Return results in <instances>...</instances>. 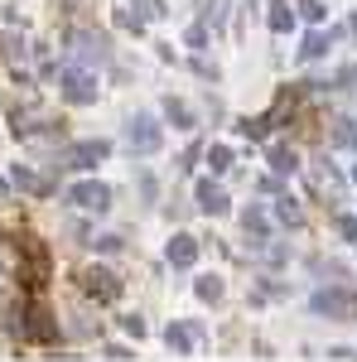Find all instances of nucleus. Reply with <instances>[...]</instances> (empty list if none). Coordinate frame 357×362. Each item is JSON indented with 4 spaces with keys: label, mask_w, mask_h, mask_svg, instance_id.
<instances>
[{
    "label": "nucleus",
    "mask_w": 357,
    "mask_h": 362,
    "mask_svg": "<svg viewBox=\"0 0 357 362\" xmlns=\"http://www.w3.org/2000/svg\"><path fill=\"white\" fill-rule=\"evenodd\" d=\"M116 25H121V29H131V34H145V25H150V20L140 15L136 5H121V10H116Z\"/></svg>",
    "instance_id": "21"
},
{
    "label": "nucleus",
    "mask_w": 357,
    "mask_h": 362,
    "mask_svg": "<svg viewBox=\"0 0 357 362\" xmlns=\"http://www.w3.org/2000/svg\"><path fill=\"white\" fill-rule=\"evenodd\" d=\"M324 54H329V34H324V29H309L304 44H300V58H304V63H314V58H324Z\"/></svg>",
    "instance_id": "17"
},
{
    "label": "nucleus",
    "mask_w": 357,
    "mask_h": 362,
    "mask_svg": "<svg viewBox=\"0 0 357 362\" xmlns=\"http://www.w3.org/2000/svg\"><path fill=\"white\" fill-rule=\"evenodd\" d=\"M333 232L343 242H357V213H333Z\"/></svg>",
    "instance_id": "27"
},
{
    "label": "nucleus",
    "mask_w": 357,
    "mask_h": 362,
    "mask_svg": "<svg viewBox=\"0 0 357 362\" xmlns=\"http://www.w3.org/2000/svg\"><path fill=\"white\" fill-rule=\"evenodd\" d=\"M121 329H126L131 338H140L145 334V319H140V314H121Z\"/></svg>",
    "instance_id": "31"
},
{
    "label": "nucleus",
    "mask_w": 357,
    "mask_h": 362,
    "mask_svg": "<svg viewBox=\"0 0 357 362\" xmlns=\"http://www.w3.org/2000/svg\"><path fill=\"white\" fill-rule=\"evenodd\" d=\"M193 290H198V300L218 305V300H222V276H198V280H193Z\"/></svg>",
    "instance_id": "22"
},
{
    "label": "nucleus",
    "mask_w": 357,
    "mask_h": 362,
    "mask_svg": "<svg viewBox=\"0 0 357 362\" xmlns=\"http://www.w3.org/2000/svg\"><path fill=\"white\" fill-rule=\"evenodd\" d=\"M10 184H15L20 194H29V198L49 194V184H44V179H39V174H34V169H29V165H15V169H10Z\"/></svg>",
    "instance_id": "15"
},
{
    "label": "nucleus",
    "mask_w": 357,
    "mask_h": 362,
    "mask_svg": "<svg viewBox=\"0 0 357 362\" xmlns=\"http://www.w3.org/2000/svg\"><path fill=\"white\" fill-rule=\"evenodd\" d=\"M242 237H247L251 247H266V242H271V218H266L261 203H247V213H242Z\"/></svg>",
    "instance_id": "12"
},
{
    "label": "nucleus",
    "mask_w": 357,
    "mask_h": 362,
    "mask_svg": "<svg viewBox=\"0 0 357 362\" xmlns=\"http://www.w3.org/2000/svg\"><path fill=\"white\" fill-rule=\"evenodd\" d=\"M208 34H213V29L203 25V20H193V25H189V34H184V44H189L193 54H203V49H208Z\"/></svg>",
    "instance_id": "25"
},
{
    "label": "nucleus",
    "mask_w": 357,
    "mask_h": 362,
    "mask_svg": "<svg viewBox=\"0 0 357 362\" xmlns=\"http://www.w3.org/2000/svg\"><path fill=\"white\" fill-rule=\"evenodd\" d=\"M15 276H20V285H25L29 295H39L44 285H49V276H54V247L39 237V232H15Z\"/></svg>",
    "instance_id": "1"
},
{
    "label": "nucleus",
    "mask_w": 357,
    "mask_h": 362,
    "mask_svg": "<svg viewBox=\"0 0 357 362\" xmlns=\"http://www.w3.org/2000/svg\"><path fill=\"white\" fill-rule=\"evenodd\" d=\"M165 121L174 131H193V126H198V116H193V107L184 97H165Z\"/></svg>",
    "instance_id": "14"
},
{
    "label": "nucleus",
    "mask_w": 357,
    "mask_h": 362,
    "mask_svg": "<svg viewBox=\"0 0 357 362\" xmlns=\"http://www.w3.org/2000/svg\"><path fill=\"white\" fill-rule=\"evenodd\" d=\"M266 160H271V169H275V174H285V179H290V174H300V155H295L290 145H271V155H266Z\"/></svg>",
    "instance_id": "16"
},
{
    "label": "nucleus",
    "mask_w": 357,
    "mask_h": 362,
    "mask_svg": "<svg viewBox=\"0 0 357 362\" xmlns=\"http://www.w3.org/2000/svg\"><path fill=\"white\" fill-rule=\"evenodd\" d=\"M121 290H126V280L116 276L111 266H102V261H92V266L83 271V295H87V300H97V305H116Z\"/></svg>",
    "instance_id": "4"
},
{
    "label": "nucleus",
    "mask_w": 357,
    "mask_h": 362,
    "mask_svg": "<svg viewBox=\"0 0 357 362\" xmlns=\"http://www.w3.org/2000/svg\"><path fill=\"white\" fill-rule=\"evenodd\" d=\"M353 184H357V169H353Z\"/></svg>",
    "instance_id": "33"
},
{
    "label": "nucleus",
    "mask_w": 357,
    "mask_h": 362,
    "mask_svg": "<svg viewBox=\"0 0 357 362\" xmlns=\"http://www.w3.org/2000/svg\"><path fill=\"white\" fill-rule=\"evenodd\" d=\"M295 10H300V20H309V25L329 20V5H324V0H295Z\"/></svg>",
    "instance_id": "23"
},
{
    "label": "nucleus",
    "mask_w": 357,
    "mask_h": 362,
    "mask_svg": "<svg viewBox=\"0 0 357 362\" xmlns=\"http://www.w3.org/2000/svg\"><path fill=\"white\" fill-rule=\"evenodd\" d=\"M165 343H169V348H179V353H189L193 329H189V324H169V329H165Z\"/></svg>",
    "instance_id": "24"
},
{
    "label": "nucleus",
    "mask_w": 357,
    "mask_h": 362,
    "mask_svg": "<svg viewBox=\"0 0 357 362\" xmlns=\"http://www.w3.org/2000/svg\"><path fill=\"white\" fill-rule=\"evenodd\" d=\"M309 309H314L319 319L348 324V319H357V290H348V285H324V290L309 295Z\"/></svg>",
    "instance_id": "2"
},
{
    "label": "nucleus",
    "mask_w": 357,
    "mask_h": 362,
    "mask_svg": "<svg viewBox=\"0 0 357 362\" xmlns=\"http://www.w3.org/2000/svg\"><path fill=\"white\" fill-rule=\"evenodd\" d=\"M353 145H357V136H353Z\"/></svg>",
    "instance_id": "34"
},
{
    "label": "nucleus",
    "mask_w": 357,
    "mask_h": 362,
    "mask_svg": "<svg viewBox=\"0 0 357 362\" xmlns=\"http://www.w3.org/2000/svg\"><path fill=\"white\" fill-rule=\"evenodd\" d=\"M68 203L78 208V213H111V189L102 184V179H78L73 189H68Z\"/></svg>",
    "instance_id": "7"
},
{
    "label": "nucleus",
    "mask_w": 357,
    "mask_h": 362,
    "mask_svg": "<svg viewBox=\"0 0 357 362\" xmlns=\"http://www.w3.org/2000/svg\"><path fill=\"white\" fill-rule=\"evenodd\" d=\"M25 338H34V343H54L58 338V319L49 305H25Z\"/></svg>",
    "instance_id": "10"
},
{
    "label": "nucleus",
    "mask_w": 357,
    "mask_h": 362,
    "mask_svg": "<svg viewBox=\"0 0 357 362\" xmlns=\"http://www.w3.org/2000/svg\"><path fill=\"white\" fill-rule=\"evenodd\" d=\"M165 261L174 271H193V266H198V242H193L189 232H174L169 247H165Z\"/></svg>",
    "instance_id": "11"
},
{
    "label": "nucleus",
    "mask_w": 357,
    "mask_h": 362,
    "mask_svg": "<svg viewBox=\"0 0 357 362\" xmlns=\"http://www.w3.org/2000/svg\"><path fill=\"white\" fill-rule=\"evenodd\" d=\"M58 92H63V102H73V107H92L97 102V73L92 68H63L58 73Z\"/></svg>",
    "instance_id": "5"
},
{
    "label": "nucleus",
    "mask_w": 357,
    "mask_h": 362,
    "mask_svg": "<svg viewBox=\"0 0 357 362\" xmlns=\"http://www.w3.org/2000/svg\"><path fill=\"white\" fill-rule=\"evenodd\" d=\"M348 29H353V39H357V15H353V20H348Z\"/></svg>",
    "instance_id": "32"
},
{
    "label": "nucleus",
    "mask_w": 357,
    "mask_h": 362,
    "mask_svg": "<svg viewBox=\"0 0 357 362\" xmlns=\"http://www.w3.org/2000/svg\"><path fill=\"white\" fill-rule=\"evenodd\" d=\"M97 251H102V256H116V251H126V237H121V232H102V237H97Z\"/></svg>",
    "instance_id": "29"
},
{
    "label": "nucleus",
    "mask_w": 357,
    "mask_h": 362,
    "mask_svg": "<svg viewBox=\"0 0 357 362\" xmlns=\"http://www.w3.org/2000/svg\"><path fill=\"white\" fill-rule=\"evenodd\" d=\"M295 20H300L295 0H271V10H266V25H271V34H290V29H295Z\"/></svg>",
    "instance_id": "13"
},
{
    "label": "nucleus",
    "mask_w": 357,
    "mask_h": 362,
    "mask_svg": "<svg viewBox=\"0 0 357 362\" xmlns=\"http://www.w3.org/2000/svg\"><path fill=\"white\" fill-rule=\"evenodd\" d=\"M193 203H198V213H208V218L232 213V198H227V189H222L218 179H198V184H193Z\"/></svg>",
    "instance_id": "9"
},
{
    "label": "nucleus",
    "mask_w": 357,
    "mask_h": 362,
    "mask_svg": "<svg viewBox=\"0 0 357 362\" xmlns=\"http://www.w3.org/2000/svg\"><path fill=\"white\" fill-rule=\"evenodd\" d=\"M131 5H136L145 20H165V15H169V5H165V0H131Z\"/></svg>",
    "instance_id": "30"
},
{
    "label": "nucleus",
    "mask_w": 357,
    "mask_h": 362,
    "mask_svg": "<svg viewBox=\"0 0 357 362\" xmlns=\"http://www.w3.org/2000/svg\"><path fill=\"white\" fill-rule=\"evenodd\" d=\"M227 5H232V0H213V5H208V15H203V25L222 29V25H227Z\"/></svg>",
    "instance_id": "28"
},
{
    "label": "nucleus",
    "mask_w": 357,
    "mask_h": 362,
    "mask_svg": "<svg viewBox=\"0 0 357 362\" xmlns=\"http://www.w3.org/2000/svg\"><path fill=\"white\" fill-rule=\"evenodd\" d=\"M208 169H213V174H227V169H232V150H227V145H208Z\"/></svg>",
    "instance_id": "26"
},
{
    "label": "nucleus",
    "mask_w": 357,
    "mask_h": 362,
    "mask_svg": "<svg viewBox=\"0 0 357 362\" xmlns=\"http://www.w3.org/2000/svg\"><path fill=\"white\" fill-rule=\"evenodd\" d=\"M68 39H73L68 49H73V58H78V68H87V63L97 68V63H107V58H111V39L102 34V29H73Z\"/></svg>",
    "instance_id": "6"
},
{
    "label": "nucleus",
    "mask_w": 357,
    "mask_h": 362,
    "mask_svg": "<svg viewBox=\"0 0 357 362\" xmlns=\"http://www.w3.org/2000/svg\"><path fill=\"white\" fill-rule=\"evenodd\" d=\"M165 145V121L150 112H136L131 121H126V150L131 155H155Z\"/></svg>",
    "instance_id": "3"
},
{
    "label": "nucleus",
    "mask_w": 357,
    "mask_h": 362,
    "mask_svg": "<svg viewBox=\"0 0 357 362\" xmlns=\"http://www.w3.org/2000/svg\"><path fill=\"white\" fill-rule=\"evenodd\" d=\"M275 223H285V227H304V213H300V203H295L290 194L275 198Z\"/></svg>",
    "instance_id": "18"
},
{
    "label": "nucleus",
    "mask_w": 357,
    "mask_h": 362,
    "mask_svg": "<svg viewBox=\"0 0 357 362\" xmlns=\"http://www.w3.org/2000/svg\"><path fill=\"white\" fill-rule=\"evenodd\" d=\"M25 54H29V49H25V39L5 29V34H0V58H5V63L15 68V63H25Z\"/></svg>",
    "instance_id": "19"
},
{
    "label": "nucleus",
    "mask_w": 357,
    "mask_h": 362,
    "mask_svg": "<svg viewBox=\"0 0 357 362\" xmlns=\"http://www.w3.org/2000/svg\"><path fill=\"white\" fill-rule=\"evenodd\" d=\"M237 136L266 140V136H271V116H242V121H237Z\"/></svg>",
    "instance_id": "20"
},
{
    "label": "nucleus",
    "mask_w": 357,
    "mask_h": 362,
    "mask_svg": "<svg viewBox=\"0 0 357 362\" xmlns=\"http://www.w3.org/2000/svg\"><path fill=\"white\" fill-rule=\"evenodd\" d=\"M107 155H111V140H78V145H68L58 160L73 165V169H97Z\"/></svg>",
    "instance_id": "8"
}]
</instances>
